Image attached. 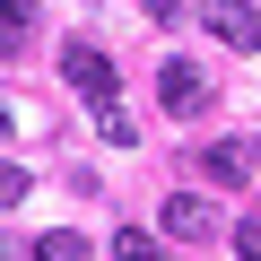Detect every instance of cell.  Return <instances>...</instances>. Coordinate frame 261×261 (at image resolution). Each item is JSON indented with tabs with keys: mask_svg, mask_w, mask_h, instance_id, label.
Segmentation results:
<instances>
[{
	"mask_svg": "<svg viewBox=\"0 0 261 261\" xmlns=\"http://www.w3.org/2000/svg\"><path fill=\"white\" fill-rule=\"evenodd\" d=\"M157 105H166L174 122H200V113H209V70H200V61H166V70H157Z\"/></svg>",
	"mask_w": 261,
	"mask_h": 261,
	"instance_id": "cell-1",
	"label": "cell"
},
{
	"mask_svg": "<svg viewBox=\"0 0 261 261\" xmlns=\"http://www.w3.org/2000/svg\"><path fill=\"white\" fill-rule=\"evenodd\" d=\"M200 27L226 53H261V9H252V0H200Z\"/></svg>",
	"mask_w": 261,
	"mask_h": 261,
	"instance_id": "cell-2",
	"label": "cell"
},
{
	"mask_svg": "<svg viewBox=\"0 0 261 261\" xmlns=\"http://www.w3.org/2000/svg\"><path fill=\"white\" fill-rule=\"evenodd\" d=\"M61 79H70L87 105H105V96H113V53H96L87 35H70V44H61Z\"/></svg>",
	"mask_w": 261,
	"mask_h": 261,
	"instance_id": "cell-3",
	"label": "cell"
},
{
	"mask_svg": "<svg viewBox=\"0 0 261 261\" xmlns=\"http://www.w3.org/2000/svg\"><path fill=\"white\" fill-rule=\"evenodd\" d=\"M192 174L244 192V183H252V148H244V140H209V148H192Z\"/></svg>",
	"mask_w": 261,
	"mask_h": 261,
	"instance_id": "cell-4",
	"label": "cell"
},
{
	"mask_svg": "<svg viewBox=\"0 0 261 261\" xmlns=\"http://www.w3.org/2000/svg\"><path fill=\"white\" fill-rule=\"evenodd\" d=\"M157 226H166L174 244H209V235H218V209H209L200 192H174V200L157 209Z\"/></svg>",
	"mask_w": 261,
	"mask_h": 261,
	"instance_id": "cell-5",
	"label": "cell"
},
{
	"mask_svg": "<svg viewBox=\"0 0 261 261\" xmlns=\"http://www.w3.org/2000/svg\"><path fill=\"white\" fill-rule=\"evenodd\" d=\"M27 35H35V9L27 0H0V53H27Z\"/></svg>",
	"mask_w": 261,
	"mask_h": 261,
	"instance_id": "cell-6",
	"label": "cell"
},
{
	"mask_svg": "<svg viewBox=\"0 0 261 261\" xmlns=\"http://www.w3.org/2000/svg\"><path fill=\"white\" fill-rule=\"evenodd\" d=\"M35 261H87V235L53 226V235H35Z\"/></svg>",
	"mask_w": 261,
	"mask_h": 261,
	"instance_id": "cell-7",
	"label": "cell"
},
{
	"mask_svg": "<svg viewBox=\"0 0 261 261\" xmlns=\"http://www.w3.org/2000/svg\"><path fill=\"white\" fill-rule=\"evenodd\" d=\"M96 140H105V148H122V140H130V113H122V105H113V96H105V105H96Z\"/></svg>",
	"mask_w": 261,
	"mask_h": 261,
	"instance_id": "cell-8",
	"label": "cell"
},
{
	"mask_svg": "<svg viewBox=\"0 0 261 261\" xmlns=\"http://www.w3.org/2000/svg\"><path fill=\"white\" fill-rule=\"evenodd\" d=\"M113 261H157V235H148V226H122V244H113Z\"/></svg>",
	"mask_w": 261,
	"mask_h": 261,
	"instance_id": "cell-9",
	"label": "cell"
},
{
	"mask_svg": "<svg viewBox=\"0 0 261 261\" xmlns=\"http://www.w3.org/2000/svg\"><path fill=\"white\" fill-rule=\"evenodd\" d=\"M18 200H27V166H18V157H0V209H18Z\"/></svg>",
	"mask_w": 261,
	"mask_h": 261,
	"instance_id": "cell-10",
	"label": "cell"
},
{
	"mask_svg": "<svg viewBox=\"0 0 261 261\" xmlns=\"http://www.w3.org/2000/svg\"><path fill=\"white\" fill-rule=\"evenodd\" d=\"M235 261H261V218H252V226H235Z\"/></svg>",
	"mask_w": 261,
	"mask_h": 261,
	"instance_id": "cell-11",
	"label": "cell"
},
{
	"mask_svg": "<svg viewBox=\"0 0 261 261\" xmlns=\"http://www.w3.org/2000/svg\"><path fill=\"white\" fill-rule=\"evenodd\" d=\"M140 9H148L157 27H174V18H183V0H140Z\"/></svg>",
	"mask_w": 261,
	"mask_h": 261,
	"instance_id": "cell-12",
	"label": "cell"
},
{
	"mask_svg": "<svg viewBox=\"0 0 261 261\" xmlns=\"http://www.w3.org/2000/svg\"><path fill=\"white\" fill-rule=\"evenodd\" d=\"M0 261H27V252H18V235H0Z\"/></svg>",
	"mask_w": 261,
	"mask_h": 261,
	"instance_id": "cell-13",
	"label": "cell"
},
{
	"mask_svg": "<svg viewBox=\"0 0 261 261\" xmlns=\"http://www.w3.org/2000/svg\"><path fill=\"white\" fill-rule=\"evenodd\" d=\"M0 130H9V105H0Z\"/></svg>",
	"mask_w": 261,
	"mask_h": 261,
	"instance_id": "cell-14",
	"label": "cell"
}]
</instances>
